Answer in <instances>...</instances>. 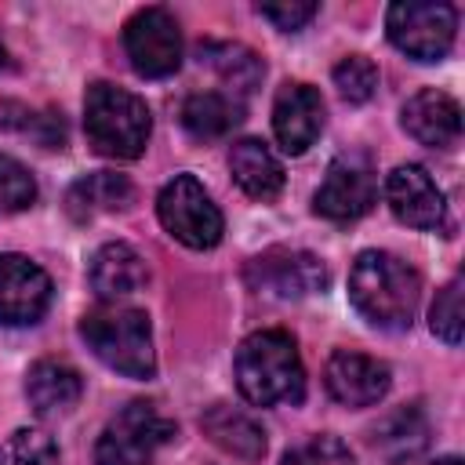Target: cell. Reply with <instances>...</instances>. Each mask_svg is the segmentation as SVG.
Listing matches in <instances>:
<instances>
[{
  "label": "cell",
  "mask_w": 465,
  "mask_h": 465,
  "mask_svg": "<svg viewBox=\"0 0 465 465\" xmlns=\"http://www.w3.org/2000/svg\"><path fill=\"white\" fill-rule=\"evenodd\" d=\"M203 432L211 436V443H218L225 454L243 458V461H258L265 454V429L240 407L229 403H214L203 418H200Z\"/></svg>",
  "instance_id": "44dd1931"
},
{
  "label": "cell",
  "mask_w": 465,
  "mask_h": 465,
  "mask_svg": "<svg viewBox=\"0 0 465 465\" xmlns=\"http://www.w3.org/2000/svg\"><path fill=\"white\" fill-rule=\"evenodd\" d=\"M280 465H312V461H309L305 450H287V454L280 458Z\"/></svg>",
  "instance_id": "f546056e"
},
{
  "label": "cell",
  "mask_w": 465,
  "mask_h": 465,
  "mask_svg": "<svg viewBox=\"0 0 465 465\" xmlns=\"http://www.w3.org/2000/svg\"><path fill=\"white\" fill-rule=\"evenodd\" d=\"M385 203L411 229L436 232V229L447 225V200H443L440 185L432 182V174L421 163H400V167L389 171Z\"/></svg>",
  "instance_id": "8fae6325"
},
{
  "label": "cell",
  "mask_w": 465,
  "mask_h": 465,
  "mask_svg": "<svg viewBox=\"0 0 465 465\" xmlns=\"http://www.w3.org/2000/svg\"><path fill=\"white\" fill-rule=\"evenodd\" d=\"M323 131V98L309 84H283L272 102V134L283 153L302 156Z\"/></svg>",
  "instance_id": "5bb4252c"
},
{
  "label": "cell",
  "mask_w": 465,
  "mask_h": 465,
  "mask_svg": "<svg viewBox=\"0 0 465 465\" xmlns=\"http://www.w3.org/2000/svg\"><path fill=\"white\" fill-rule=\"evenodd\" d=\"M429 465H461V458H458V454H443V458H436V461H429Z\"/></svg>",
  "instance_id": "4dcf8cb0"
},
{
  "label": "cell",
  "mask_w": 465,
  "mask_h": 465,
  "mask_svg": "<svg viewBox=\"0 0 465 465\" xmlns=\"http://www.w3.org/2000/svg\"><path fill=\"white\" fill-rule=\"evenodd\" d=\"M349 302L378 331H407L421 302V276L389 251H360L349 269Z\"/></svg>",
  "instance_id": "6da1fadb"
},
{
  "label": "cell",
  "mask_w": 465,
  "mask_h": 465,
  "mask_svg": "<svg viewBox=\"0 0 465 465\" xmlns=\"http://www.w3.org/2000/svg\"><path fill=\"white\" fill-rule=\"evenodd\" d=\"M167 440H174V421L153 403L134 400L102 429L94 443V465H145Z\"/></svg>",
  "instance_id": "52a82bcc"
},
{
  "label": "cell",
  "mask_w": 465,
  "mask_h": 465,
  "mask_svg": "<svg viewBox=\"0 0 465 465\" xmlns=\"http://www.w3.org/2000/svg\"><path fill=\"white\" fill-rule=\"evenodd\" d=\"M51 305V276L25 254H0V323H36Z\"/></svg>",
  "instance_id": "7c38bea8"
},
{
  "label": "cell",
  "mask_w": 465,
  "mask_h": 465,
  "mask_svg": "<svg viewBox=\"0 0 465 465\" xmlns=\"http://www.w3.org/2000/svg\"><path fill=\"white\" fill-rule=\"evenodd\" d=\"M80 392H84V381L69 363L36 360L25 374V400L40 418L69 414L80 403Z\"/></svg>",
  "instance_id": "e0dca14e"
},
{
  "label": "cell",
  "mask_w": 465,
  "mask_h": 465,
  "mask_svg": "<svg viewBox=\"0 0 465 465\" xmlns=\"http://www.w3.org/2000/svg\"><path fill=\"white\" fill-rule=\"evenodd\" d=\"M156 214H160V225L185 247L193 251H211L218 247L222 232H225V222H222V211L218 203L207 196V189L193 178V174H174L160 196H156Z\"/></svg>",
  "instance_id": "8992f818"
},
{
  "label": "cell",
  "mask_w": 465,
  "mask_h": 465,
  "mask_svg": "<svg viewBox=\"0 0 465 465\" xmlns=\"http://www.w3.org/2000/svg\"><path fill=\"white\" fill-rule=\"evenodd\" d=\"M371 443L374 450L389 461V465H403L414 461L425 447H429V418L418 403H403L392 414H385L374 429H371Z\"/></svg>",
  "instance_id": "ac0fdd59"
},
{
  "label": "cell",
  "mask_w": 465,
  "mask_h": 465,
  "mask_svg": "<svg viewBox=\"0 0 465 465\" xmlns=\"http://www.w3.org/2000/svg\"><path fill=\"white\" fill-rule=\"evenodd\" d=\"M36 200V178L25 163L0 153V207L4 211H25Z\"/></svg>",
  "instance_id": "4316f807"
},
{
  "label": "cell",
  "mask_w": 465,
  "mask_h": 465,
  "mask_svg": "<svg viewBox=\"0 0 465 465\" xmlns=\"http://www.w3.org/2000/svg\"><path fill=\"white\" fill-rule=\"evenodd\" d=\"M232 374L240 396L254 407H276V403L294 407L305 400V367L298 345L280 327L247 334L236 349Z\"/></svg>",
  "instance_id": "7a4b0ae2"
},
{
  "label": "cell",
  "mask_w": 465,
  "mask_h": 465,
  "mask_svg": "<svg viewBox=\"0 0 465 465\" xmlns=\"http://www.w3.org/2000/svg\"><path fill=\"white\" fill-rule=\"evenodd\" d=\"M229 171H232V182L251 200H272L283 189V163L258 138H240L229 149Z\"/></svg>",
  "instance_id": "ffe728a7"
},
{
  "label": "cell",
  "mask_w": 465,
  "mask_h": 465,
  "mask_svg": "<svg viewBox=\"0 0 465 465\" xmlns=\"http://www.w3.org/2000/svg\"><path fill=\"white\" fill-rule=\"evenodd\" d=\"M87 280L94 287L98 298L105 302H116V298H127L134 291L145 287L149 280V269H145V258L124 243V240H113V243H102L91 258V269H87Z\"/></svg>",
  "instance_id": "2e32d148"
},
{
  "label": "cell",
  "mask_w": 465,
  "mask_h": 465,
  "mask_svg": "<svg viewBox=\"0 0 465 465\" xmlns=\"http://www.w3.org/2000/svg\"><path fill=\"white\" fill-rule=\"evenodd\" d=\"M465 287V280L461 276H454L440 294H436V302H432V309H429V331L440 338V341H447V345H458L461 341V331H465V309H461V291Z\"/></svg>",
  "instance_id": "cb8c5ba5"
},
{
  "label": "cell",
  "mask_w": 465,
  "mask_h": 465,
  "mask_svg": "<svg viewBox=\"0 0 465 465\" xmlns=\"http://www.w3.org/2000/svg\"><path fill=\"white\" fill-rule=\"evenodd\" d=\"M400 120H403V131L421 142V145H432V149H447L458 142L461 134V109L450 94L436 91V87H421L418 94H411L400 109Z\"/></svg>",
  "instance_id": "9a60e30c"
},
{
  "label": "cell",
  "mask_w": 465,
  "mask_h": 465,
  "mask_svg": "<svg viewBox=\"0 0 465 465\" xmlns=\"http://www.w3.org/2000/svg\"><path fill=\"white\" fill-rule=\"evenodd\" d=\"M80 338L116 374H127V378H153L156 374L153 327H149V316L142 309L98 305L80 320Z\"/></svg>",
  "instance_id": "277c9868"
},
{
  "label": "cell",
  "mask_w": 465,
  "mask_h": 465,
  "mask_svg": "<svg viewBox=\"0 0 465 465\" xmlns=\"http://www.w3.org/2000/svg\"><path fill=\"white\" fill-rule=\"evenodd\" d=\"M247 283L254 291H265L272 298H305L327 287V265L309 251L272 247L247 262Z\"/></svg>",
  "instance_id": "30bf717a"
},
{
  "label": "cell",
  "mask_w": 465,
  "mask_h": 465,
  "mask_svg": "<svg viewBox=\"0 0 465 465\" xmlns=\"http://www.w3.org/2000/svg\"><path fill=\"white\" fill-rule=\"evenodd\" d=\"M385 33L407 58L440 62L454 47L458 15L443 0H396L385 11Z\"/></svg>",
  "instance_id": "5b68a950"
},
{
  "label": "cell",
  "mask_w": 465,
  "mask_h": 465,
  "mask_svg": "<svg viewBox=\"0 0 465 465\" xmlns=\"http://www.w3.org/2000/svg\"><path fill=\"white\" fill-rule=\"evenodd\" d=\"M124 51L131 69L145 80H163L182 65V29L171 11L142 7L124 25Z\"/></svg>",
  "instance_id": "ba28073f"
},
{
  "label": "cell",
  "mask_w": 465,
  "mask_h": 465,
  "mask_svg": "<svg viewBox=\"0 0 465 465\" xmlns=\"http://www.w3.org/2000/svg\"><path fill=\"white\" fill-rule=\"evenodd\" d=\"M323 385L345 407H374L378 400H385L392 374L378 356L338 349V352H331V360L323 367Z\"/></svg>",
  "instance_id": "4fadbf2b"
},
{
  "label": "cell",
  "mask_w": 465,
  "mask_h": 465,
  "mask_svg": "<svg viewBox=\"0 0 465 465\" xmlns=\"http://www.w3.org/2000/svg\"><path fill=\"white\" fill-rule=\"evenodd\" d=\"M320 7L312 4V0H280V4H258V15L262 18H269L276 29H283V33H294V29H302L305 22H312V15H316Z\"/></svg>",
  "instance_id": "83f0119b"
},
{
  "label": "cell",
  "mask_w": 465,
  "mask_h": 465,
  "mask_svg": "<svg viewBox=\"0 0 465 465\" xmlns=\"http://www.w3.org/2000/svg\"><path fill=\"white\" fill-rule=\"evenodd\" d=\"M243 116V105L232 98V94H222V91H200V94H189L185 105H182V127L193 134V138H222L229 134Z\"/></svg>",
  "instance_id": "603a6c76"
},
{
  "label": "cell",
  "mask_w": 465,
  "mask_h": 465,
  "mask_svg": "<svg viewBox=\"0 0 465 465\" xmlns=\"http://www.w3.org/2000/svg\"><path fill=\"white\" fill-rule=\"evenodd\" d=\"M7 65V51H4V44H0V69Z\"/></svg>",
  "instance_id": "1f68e13d"
},
{
  "label": "cell",
  "mask_w": 465,
  "mask_h": 465,
  "mask_svg": "<svg viewBox=\"0 0 465 465\" xmlns=\"http://www.w3.org/2000/svg\"><path fill=\"white\" fill-rule=\"evenodd\" d=\"M0 465H58V447L40 429H18L0 443Z\"/></svg>",
  "instance_id": "d4e9b609"
},
{
  "label": "cell",
  "mask_w": 465,
  "mask_h": 465,
  "mask_svg": "<svg viewBox=\"0 0 465 465\" xmlns=\"http://www.w3.org/2000/svg\"><path fill=\"white\" fill-rule=\"evenodd\" d=\"M131 200H134V185L124 174L91 171V174H84V178H76L69 185V193H65V214L73 222H91L98 214L131 207Z\"/></svg>",
  "instance_id": "d6986e66"
},
{
  "label": "cell",
  "mask_w": 465,
  "mask_h": 465,
  "mask_svg": "<svg viewBox=\"0 0 465 465\" xmlns=\"http://www.w3.org/2000/svg\"><path fill=\"white\" fill-rule=\"evenodd\" d=\"M334 87L341 91L345 102L363 105L378 91V65L367 54H349V58H341L334 65Z\"/></svg>",
  "instance_id": "484cf974"
},
{
  "label": "cell",
  "mask_w": 465,
  "mask_h": 465,
  "mask_svg": "<svg viewBox=\"0 0 465 465\" xmlns=\"http://www.w3.org/2000/svg\"><path fill=\"white\" fill-rule=\"evenodd\" d=\"M200 62H207V65L222 76V84L236 94V102H240L243 94H251V91L262 84V76H265V62H262L251 47H243V44H218V40H207V44H200Z\"/></svg>",
  "instance_id": "7402d4cb"
},
{
  "label": "cell",
  "mask_w": 465,
  "mask_h": 465,
  "mask_svg": "<svg viewBox=\"0 0 465 465\" xmlns=\"http://www.w3.org/2000/svg\"><path fill=\"white\" fill-rule=\"evenodd\" d=\"M84 131L94 153L113 160H134L145 153V142L153 134V116L134 91L98 80L84 94Z\"/></svg>",
  "instance_id": "3957f363"
},
{
  "label": "cell",
  "mask_w": 465,
  "mask_h": 465,
  "mask_svg": "<svg viewBox=\"0 0 465 465\" xmlns=\"http://www.w3.org/2000/svg\"><path fill=\"white\" fill-rule=\"evenodd\" d=\"M378 200V182L363 156H338L331 160L320 189L312 193V211L327 222H356Z\"/></svg>",
  "instance_id": "9c48e42d"
},
{
  "label": "cell",
  "mask_w": 465,
  "mask_h": 465,
  "mask_svg": "<svg viewBox=\"0 0 465 465\" xmlns=\"http://www.w3.org/2000/svg\"><path fill=\"white\" fill-rule=\"evenodd\" d=\"M309 461L312 465H352V450L338 440V436H331V432H320L312 443H309Z\"/></svg>",
  "instance_id": "f1b7e54d"
}]
</instances>
